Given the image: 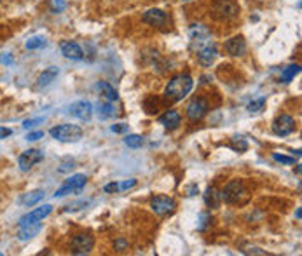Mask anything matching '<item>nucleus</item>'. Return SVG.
<instances>
[{
    "label": "nucleus",
    "mask_w": 302,
    "mask_h": 256,
    "mask_svg": "<svg viewBox=\"0 0 302 256\" xmlns=\"http://www.w3.org/2000/svg\"><path fill=\"white\" fill-rule=\"evenodd\" d=\"M192 88H194V80L189 73H178V75L171 77L170 82L166 84L164 96L170 101H180L191 93Z\"/></svg>",
    "instance_id": "f257e3e1"
},
{
    "label": "nucleus",
    "mask_w": 302,
    "mask_h": 256,
    "mask_svg": "<svg viewBox=\"0 0 302 256\" xmlns=\"http://www.w3.org/2000/svg\"><path fill=\"white\" fill-rule=\"evenodd\" d=\"M250 199V192L246 190L241 180H233L220 192V200L227 204H245Z\"/></svg>",
    "instance_id": "f03ea898"
},
{
    "label": "nucleus",
    "mask_w": 302,
    "mask_h": 256,
    "mask_svg": "<svg viewBox=\"0 0 302 256\" xmlns=\"http://www.w3.org/2000/svg\"><path fill=\"white\" fill-rule=\"evenodd\" d=\"M210 16L217 21H231L239 16V6L234 0H215L211 4Z\"/></svg>",
    "instance_id": "7ed1b4c3"
},
{
    "label": "nucleus",
    "mask_w": 302,
    "mask_h": 256,
    "mask_svg": "<svg viewBox=\"0 0 302 256\" xmlns=\"http://www.w3.org/2000/svg\"><path fill=\"white\" fill-rule=\"evenodd\" d=\"M49 135L58 141H63V143H72V141H79L82 138V129L76 124H61L56 125L49 131Z\"/></svg>",
    "instance_id": "20e7f679"
},
{
    "label": "nucleus",
    "mask_w": 302,
    "mask_h": 256,
    "mask_svg": "<svg viewBox=\"0 0 302 256\" xmlns=\"http://www.w3.org/2000/svg\"><path fill=\"white\" fill-rule=\"evenodd\" d=\"M95 247V237L89 234H77L72 237L70 242V251L72 254H88Z\"/></svg>",
    "instance_id": "39448f33"
},
{
    "label": "nucleus",
    "mask_w": 302,
    "mask_h": 256,
    "mask_svg": "<svg viewBox=\"0 0 302 256\" xmlns=\"http://www.w3.org/2000/svg\"><path fill=\"white\" fill-rule=\"evenodd\" d=\"M86 183H88V178H86V175H73L70 176L68 180L65 181V185L61 188H58L54 197H65L68 194H76V192H81L82 188L86 187Z\"/></svg>",
    "instance_id": "423d86ee"
},
{
    "label": "nucleus",
    "mask_w": 302,
    "mask_h": 256,
    "mask_svg": "<svg viewBox=\"0 0 302 256\" xmlns=\"http://www.w3.org/2000/svg\"><path fill=\"white\" fill-rule=\"evenodd\" d=\"M211 40V30L205 25H192L191 28V44L194 47V51H198L199 47L210 44Z\"/></svg>",
    "instance_id": "0eeeda50"
},
{
    "label": "nucleus",
    "mask_w": 302,
    "mask_h": 256,
    "mask_svg": "<svg viewBox=\"0 0 302 256\" xmlns=\"http://www.w3.org/2000/svg\"><path fill=\"white\" fill-rule=\"evenodd\" d=\"M271 129H273V133L276 136H288L295 131V120H293L292 115H286V113H283V115L276 117V119L273 120Z\"/></svg>",
    "instance_id": "6e6552de"
},
{
    "label": "nucleus",
    "mask_w": 302,
    "mask_h": 256,
    "mask_svg": "<svg viewBox=\"0 0 302 256\" xmlns=\"http://www.w3.org/2000/svg\"><path fill=\"white\" fill-rule=\"evenodd\" d=\"M150 207L158 216H166V215H170V212L175 211L176 202L171 199V197L156 195V197H152V200H150Z\"/></svg>",
    "instance_id": "1a4fd4ad"
},
{
    "label": "nucleus",
    "mask_w": 302,
    "mask_h": 256,
    "mask_svg": "<svg viewBox=\"0 0 302 256\" xmlns=\"http://www.w3.org/2000/svg\"><path fill=\"white\" fill-rule=\"evenodd\" d=\"M44 159V153L41 150H37V148H30V150L23 152L21 155H19L18 159V166L21 171H30L35 164H39L41 160Z\"/></svg>",
    "instance_id": "9d476101"
},
{
    "label": "nucleus",
    "mask_w": 302,
    "mask_h": 256,
    "mask_svg": "<svg viewBox=\"0 0 302 256\" xmlns=\"http://www.w3.org/2000/svg\"><path fill=\"white\" fill-rule=\"evenodd\" d=\"M51 211H53V206H51V204H46V206H42V207H37V209H33V211L26 212L25 216H21L19 222H18V225L21 227V225H30V223L42 222V220L48 218V216L51 215Z\"/></svg>",
    "instance_id": "9b49d317"
},
{
    "label": "nucleus",
    "mask_w": 302,
    "mask_h": 256,
    "mask_svg": "<svg viewBox=\"0 0 302 256\" xmlns=\"http://www.w3.org/2000/svg\"><path fill=\"white\" fill-rule=\"evenodd\" d=\"M168 13L161 9H148L147 13H143L142 21L147 23V25L154 26V28H164L168 25Z\"/></svg>",
    "instance_id": "f8f14e48"
},
{
    "label": "nucleus",
    "mask_w": 302,
    "mask_h": 256,
    "mask_svg": "<svg viewBox=\"0 0 302 256\" xmlns=\"http://www.w3.org/2000/svg\"><path fill=\"white\" fill-rule=\"evenodd\" d=\"M218 53H217V46H215V42H210V44L199 47L198 51H196V58H198L199 65L201 66H211V63L217 60Z\"/></svg>",
    "instance_id": "ddd939ff"
},
{
    "label": "nucleus",
    "mask_w": 302,
    "mask_h": 256,
    "mask_svg": "<svg viewBox=\"0 0 302 256\" xmlns=\"http://www.w3.org/2000/svg\"><path fill=\"white\" fill-rule=\"evenodd\" d=\"M206 112H208V103L203 98H196V100H192L189 106H187V117H189V120L192 122L201 120L203 117L206 115Z\"/></svg>",
    "instance_id": "4468645a"
},
{
    "label": "nucleus",
    "mask_w": 302,
    "mask_h": 256,
    "mask_svg": "<svg viewBox=\"0 0 302 256\" xmlns=\"http://www.w3.org/2000/svg\"><path fill=\"white\" fill-rule=\"evenodd\" d=\"M70 113L82 122H88L93 117V105L89 101H77L70 106Z\"/></svg>",
    "instance_id": "2eb2a0df"
},
{
    "label": "nucleus",
    "mask_w": 302,
    "mask_h": 256,
    "mask_svg": "<svg viewBox=\"0 0 302 256\" xmlns=\"http://www.w3.org/2000/svg\"><path fill=\"white\" fill-rule=\"evenodd\" d=\"M223 47H225V51L231 54V56H236V58L245 56V53H246V42L241 35H236V37L225 40L223 42Z\"/></svg>",
    "instance_id": "dca6fc26"
},
{
    "label": "nucleus",
    "mask_w": 302,
    "mask_h": 256,
    "mask_svg": "<svg viewBox=\"0 0 302 256\" xmlns=\"http://www.w3.org/2000/svg\"><path fill=\"white\" fill-rule=\"evenodd\" d=\"M61 54L66 58V60H73V61H79L84 58V51H82V47L77 44V42H72V40H65L61 42Z\"/></svg>",
    "instance_id": "f3484780"
},
{
    "label": "nucleus",
    "mask_w": 302,
    "mask_h": 256,
    "mask_svg": "<svg viewBox=\"0 0 302 256\" xmlns=\"http://www.w3.org/2000/svg\"><path fill=\"white\" fill-rule=\"evenodd\" d=\"M159 124H163L166 129L173 131V129L180 127V124H182V117H180V113L176 112V110H168L166 113H163V115L159 117Z\"/></svg>",
    "instance_id": "a211bd4d"
},
{
    "label": "nucleus",
    "mask_w": 302,
    "mask_h": 256,
    "mask_svg": "<svg viewBox=\"0 0 302 256\" xmlns=\"http://www.w3.org/2000/svg\"><path fill=\"white\" fill-rule=\"evenodd\" d=\"M96 91L100 93L101 100L107 101V103H116V101L119 100V94H117V91L114 89L108 82H98Z\"/></svg>",
    "instance_id": "6ab92c4d"
},
{
    "label": "nucleus",
    "mask_w": 302,
    "mask_h": 256,
    "mask_svg": "<svg viewBox=\"0 0 302 256\" xmlns=\"http://www.w3.org/2000/svg\"><path fill=\"white\" fill-rule=\"evenodd\" d=\"M41 222H37V223H30V225H21L19 227V232H18V239L19 241H30L32 237H35V235L41 232Z\"/></svg>",
    "instance_id": "aec40b11"
},
{
    "label": "nucleus",
    "mask_w": 302,
    "mask_h": 256,
    "mask_svg": "<svg viewBox=\"0 0 302 256\" xmlns=\"http://www.w3.org/2000/svg\"><path fill=\"white\" fill-rule=\"evenodd\" d=\"M58 73H60V70H58L56 66H49L48 70H44V72L39 75V78H37V88H48V86H51L54 80H56Z\"/></svg>",
    "instance_id": "412c9836"
},
{
    "label": "nucleus",
    "mask_w": 302,
    "mask_h": 256,
    "mask_svg": "<svg viewBox=\"0 0 302 256\" xmlns=\"http://www.w3.org/2000/svg\"><path fill=\"white\" fill-rule=\"evenodd\" d=\"M46 192L44 190H35V192H30V194H25L19 199V202L23 204V206H33V204L41 202L42 199H44Z\"/></svg>",
    "instance_id": "4be33fe9"
},
{
    "label": "nucleus",
    "mask_w": 302,
    "mask_h": 256,
    "mask_svg": "<svg viewBox=\"0 0 302 256\" xmlns=\"http://www.w3.org/2000/svg\"><path fill=\"white\" fill-rule=\"evenodd\" d=\"M299 73H300V65L286 66L283 70V73H281V82H283V84H288V82H292V78L295 75H299Z\"/></svg>",
    "instance_id": "5701e85b"
},
{
    "label": "nucleus",
    "mask_w": 302,
    "mask_h": 256,
    "mask_svg": "<svg viewBox=\"0 0 302 256\" xmlns=\"http://www.w3.org/2000/svg\"><path fill=\"white\" fill-rule=\"evenodd\" d=\"M205 202L210 207H217L218 204H220V194H218V192L215 190L213 187H210L206 190V194H205Z\"/></svg>",
    "instance_id": "b1692460"
},
{
    "label": "nucleus",
    "mask_w": 302,
    "mask_h": 256,
    "mask_svg": "<svg viewBox=\"0 0 302 256\" xmlns=\"http://www.w3.org/2000/svg\"><path fill=\"white\" fill-rule=\"evenodd\" d=\"M233 150L236 152H245L246 148H248V143H246V140L243 136H234L233 140H231V145H229Z\"/></svg>",
    "instance_id": "393cba45"
},
{
    "label": "nucleus",
    "mask_w": 302,
    "mask_h": 256,
    "mask_svg": "<svg viewBox=\"0 0 302 256\" xmlns=\"http://www.w3.org/2000/svg\"><path fill=\"white\" fill-rule=\"evenodd\" d=\"M100 115L103 117V119L116 117L117 112H116V108H114V103H107V101H103V103L100 105Z\"/></svg>",
    "instance_id": "a878e982"
},
{
    "label": "nucleus",
    "mask_w": 302,
    "mask_h": 256,
    "mask_svg": "<svg viewBox=\"0 0 302 256\" xmlns=\"http://www.w3.org/2000/svg\"><path fill=\"white\" fill-rule=\"evenodd\" d=\"M124 145L129 148H140L143 145V138L140 135H128L124 138Z\"/></svg>",
    "instance_id": "bb28decb"
},
{
    "label": "nucleus",
    "mask_w": 302,
    "mask_h": 256,
    "mask_svg": "<svg viewBox=\"0 0 302 256\" xmlns=\"http://www.w3.org/2000/svg\"><path fill=\"white\" fill-rule=\"evenodd\" d=\"M48 46V40L44 37H32L28 42H26V49L35 51V49H42V47Z\"/></svg>",
    "instance_id": "cd10ccee"
},
{
    "label": "nucleus",
    "mask_w": 302,
    "mask_h": 256,
    "mask_svg": "<svg viewBox=\"0 0 302 256\" xmlns=\"http://www.w3.org/2000/svg\"><path fill=\"white\" fill-rule=\"evenodd\" d=\"M264 105H266V98L262 96V98H258V100H253L252 103L246 106V108H248L250 113H257V112H260V110L264 108Z\"/></svg>",
    "instance_id": "c85d7f7f"
},
{
    "label": "nucleus",
    "mask_w": 302,
    "mask_h": 256,
    "mask_svg": "<svg viewBox=\"0 0 302 256\" xmlns=\"http://www.w3.org/2000/svg\"><path fill=\"white\" fill-rule=\"evenodd\" d=\"M273 159L276 160V162H280V164H286V166H293V164H295V159H293V157L281 155V153H278V152L273 153Z\"/></svg>",
    "instance_id": "c756f323"
},
{
    "label": "nucleus",
    "mask_w": 302,
    "mask_h": 256,
    "mask_svg": "<svg viewBox=\"0 0 302 256\" xmlns=\"http://www.w3.org/2000/svg\"><path fill=\"white\" fill-rule=\"evenodd\" d=\"M73 167H76V160H73V159H66V160H63V162H61V166L58 167V171H60V173H68V171H72Z\"/></svg>",
    "instance_id": "7c9ffc66"
},
{
    "label": "nucleus",
    "mask_w": 302,
    "mask_h": 256,
    "mask_svg": "<svg viewBox=\"0 0 302 256\" xmlns=\"http://www.w3.org/2000/svg\"><path fill=\"white\" fill-rule=\"evenodd\" d=\"M42 122H44V119H42V117H39V119H30V120H25V122H23V127H25V129H30V127H35V125L42 124Z\"/></svg>",
    "instance_id": "2f4dec72"
},
{
    "label": "nucleus",
    "mask_w": 302,
    "mask_h": 256,
    "mask_svg": "<svg viewBox=\"0 0 302 256\" xmlns=\"http://www.w3.org/2000/svg\"><path fill=\"white\" fill-rule=\"evenodd\" d=\"M114 249L116 251H126L128 242L124 241V239H117V241H114Z\"/></svg>",
    "instance_id": "473e14b6"
},
{
    "label": "nucleus",
    "mask_w": 302,
    "mask_h": 256,
    "mask_svg": "<svg viewBox=\"0 0 302 256\" xmlns=\"http://www.w3.org/2000/svg\"><path fill=\"white\" fill-rule=\"evenodd\" d=\"M66 7V4L63 0H53V13H61Z\"/></svg>",
    "instance_id": "72a5a7b5"
},
{
    "label": "nucleus",
    "mask_w": 302,
    "mask_h": 256,
    "mask_svg": "<svg viewBox=\"0 0 302 256\" xmlns=\"http://www.w3.org/2000/svg\"><path fill=\"white\" fill-rule=\"evenodd\" d=\"M0 63H2V65H6V66L13 65V63H14V58H13V54H9V53L2 54V56H0Z\"/></svg>",
    "instance_id": "f704fd0d"
},
{
    "label": "nucleus",
    "mask_w": 302,
    "mask_h": 256,
    "mask_svg": "<svg viewBox=\"0 0 302 256\" xmlns=\"http://www.w3.org/2000/svg\"><path fill=\"white\" fill-rule=\"evenodd\" d=\"M41 138H44V133L42 131H33V133H28V135H26V140L28 141H37V140H41Z\"/></svg>",
    "instance_id": "c9c22d12"
},
{
    "label": "nucleus",
    "mask_w": 302,
    "mask_h": 256,
    "mask_svg": "<svg viewBox=\"0 0 302 256\" xmlns=\"http://www.w3.org/2000/svg\"><path fill=\"white\" fill-rule=\"evenodd\" d=\"M107 194H116V192H119V183H108V185H105V188H103Z\"/></svg>",
    "instance_id": "e433bc0d"
},
{
    "label": "nucleus",
    "mask_w": 302,
    "mask_h": 256,
    "mask_svg": "<svg viewBox=\"0 0 302 256\" xmlns=\"http://www.w3.org/2000/svg\"><path fill=\"white\" fill-rule=\"evenodd\" d=\"M112 133H126L128 131V124H114L110 127Z\"/></svg>",
    "instance_id": "4c0bfd02"
},
{
    "label": "nucleus",
    "mask_w": 302,
    "mask_h": 256,
    "mask_svg": "<svg viewBox=\"0 0 302 256\" xmlns=\"http://www.w3.org/2000/svg\"><path fill=\"white\" fill-rule=\"evenodd\" d=\"M136 185V180H129V181H123V183H119V192L121 190H128V188L135 187Z\"/></svg>",
    "instance_id": "58836bf2"
},
{
    "label": "nucleus",
    "mask_w": 302,
    "mask_h": 256,
    "mask_svg": "<svg viewBox=\"0 0 302 256\" xmlns=\"http://www.w3.org/2000/svg\"><path fill=\"white\" fill-rule=\"evenodd\" d=\"M11 135H13V131H11L9 127H2V125H0V140H4V138H7Z\"/></svg>",
    "instance_id": "ea45409f"
},
{
    "label": "nucleus",
    "mask_w": 302,
    "mask_h": 256,
    "mask_svg": "<svg viewBox=\"0 0 302 256\" xmlns=\"http://www.w3.org/2000/svg\"><path fill=\"white\" fill-rule=\"evenodd\" d=\"M88 200H82V202H77V204H73V206H68V209H72V211H76V209H81V206H88Z\"/></svg>",
    "instance_id": "a19ab883"
},
{
    "label": "nucleus",
    "mask_w": 302,
    "mask_h": 256,
    "mask_svg": "<svg viewBox=\"0 0 302 256\" xmlns=\"http://www.w3.org/2000/svg\"><path fill=\"white\" fill-rule=\"evenodd\" d=\"M196 192H198V187L194 185V187H192L191 190H189V195H196Z\"/></svg>",
    "instance_id": "79ce46f5"
},
{
    "label": "nucleus",
    "mask_w": 302,
    "mask_h": 256,
    "mask_svg": "<svg viewBox=\"0 0 302 256\" xmlns=\"http://www.w3.org/2000/svg\"><path fill=\"white\" fill-rule=\"evenodd\" d=\"M300 215H302V211H300V207H299V209L295 211V216H297V220H300Z\"/></svg>",
    "instance_id": "37998d69"
},
{
    "label": "nucleus",
    "mask_w": 302,
    "mask_h": 256,
    "mask_svg": "<svg viewBox=\"0 0 302 256\" xmlns=\"http://www.w3.org/2000/svg\"><path fill=\"white\" fill-rule=\"evenodd\" d=\"M182 2H192V0H182Z\"/></svg>",
    "instance_id": "c03bdc74"
},
{
    "label": "nucleus",
    "mask_w": 302,
    "mask_h": 256,
    "mask_svg": "<svg viewBox=\"0 0 302 256\" xmlns=\"http://www.w3.org/2000/svg\"><path fill=\"white\" fill-rule=\"evenodd\" d=\"M0 2H2V0H0Z\"/></svg>",
    "instance_id": "a18cd8bd"
},
{
    "label": "nucleus",
    "mask_w": 302,
    "mask_h": 256,
    "mask_svg": "<svg viewBox=\"0 0 302 256\" xmlns=\"http://www.w3.org/2000/svg\"><path fill=\"white\" fill-rule=\"evenodd\" d=\"M0 199H2V197H0Z\"/></svg>",
    "instance_id": "49530a36"
}]
</instances>
